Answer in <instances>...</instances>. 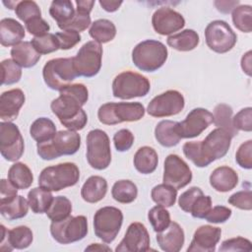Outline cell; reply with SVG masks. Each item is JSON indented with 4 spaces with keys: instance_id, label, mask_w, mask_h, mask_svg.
<instances>
[{
    "instance_id": "obj_1",
    "label": "cell",
    "mask_w": 252,
    "mask_h": 252,
    "mask_svg": "<svg viewBox=\"0 0 252 252\" xmlns=\"http://www.w3.org/2000/svg\"><path fill=\"white\" fill-rule=\"evenodd\" d=\"M89 98V91L84 84L69 85L60 91L57 98L50 104L52 112L60 123L68 130L79 131L84 129L88 116L82 108Z\"/></svg>"
},
{
    "instance_id": "obj_2",
    "label": "cell",
    "mask_w": 252,
    "mask_h": 252,
    "mask_svg": "<svg viewBox=\"0 0 252 252\" xmlns=\"http://www.w3.org/2000/svg\"><path fill=\"white\" fill-rule=\"evenodd\" d=\"M81 146V136L77 131L60 130L46 142L37 143V155L44 160H52L61 156L76 154Z\"/></svg>"
},
{
    "instance_id": "obj_3",
    "label": "cell",
    "mask_w": 252,
    "mask_h": 252,
    "mask_svg": "<svg viewBox=\"0 0 252 252\" xmlns=\"http://www.w3.org/2000/svg\"><path fill=\"white\" fill-rule=\"evenodd\" d=\"M80 179V170L74 162H62L43 168L38 176V185L57 192L74 186Z\"/></svg>"
},
{
    "instance_id": "obj_4",
    "label": "cell",
    "mask_w": 252,
    "mask_h": 252,
    "mask_svg": "<svg viewBox=\"0 0 252 252\" xmlns=\"http://www.w3.org/2000/svg\"><path fill=\"white\" fill-rule=\"evenodd\" d=\"M168 56L165 45L155 39L139 42L132 50L134 65L144 72H155L163 66Z\"/></svg>"
},
{
    "instance_id": "obj_5",
    "label": "cell",
    "mask_w": 252,
    "mask_h": 252,
    "mask_svg": "<svg viewBox=\"0 0 252 252\" xmlns=\"http://www.w3.org/2000/svg\"><path fill=\"white\" fill-rule=\"evenodd\" d=\"M145 107L141 102H106L97 110L100 123L115 125L122 122H135L145 115Z\"/></svg>"
},
{
    "instance_id": "obj_6",
    "label": "cell",
    "mask_w": 252,
    "mask_h": 252,
    "mask_svg": "<svg viewBox=\"0 0 252 252\" xmlns=\"http://www.w3.org/2000/svg\"><path fill=\"white\" fill-rule=\"evenodd\" d=\"M151 90V84L147 77L132 71L118 74L112 82V94L120 99H131L146 96Z\"/></svg>"
},
{
    "instance_id": "obj_7",
    "label": "cell",
    "mask_w": 252,
    "mask_h": 252,
    "mask_svg": "<svg viewBox=\"0 0 252 252\" xmlns=\"http://www.w3.org/2000/svg\"><path fill=\"white\" fill-rule=\"evenodd\" d=\"M45 85L54 91H61L76 79L72 57L54 58L45 63L42 69Z\"/></svg>"
},
{
    "instance_id": "obj_8",
    "label": "cell",
    "mask_w": 252,
    "mask_h": 252,
    "mask_svg": "<svg viewBox=\"0 0 252 252\" xmlns=\"http://www.w3.org/2000/svg\"><path fill=\"white\" fill-rule=\"evenodd\" d=\"M87 160L96 170H103L109 166L111 161L110 142L104 131L94 129L88 133Z\"/></svg>"
},
{
    "instance_id": "obj_9",
    "label": "cell",
    "mask_w": 252,
    "mask_h": 252,
    "mask_svg": "<svg viewBox=\"0 0 252 252\" xmlns=\"http://www.w3.org/2000/svg\"><path fill=\"white\" fill-rule=\"evenodd\" d=\"M123 222L121 210L106 206L97 210L94 216V234L105 243H111L120 231Z\"/></svg>"
},
{
    "instance_id": "obj_10",
    "label": "cell",
    "mask_w": 252,
    "mask_h": 252,
    "mask_svg": "<svg viewBox=\"0 0 252 252\" xmlns=\"http://www.w3.org/2000/svg\"><path fill=\"white\" fill-rule=\"evenodd\" d=\"M102 47L100 43L91 40L86 42L72 57L74 70L78 77L92 78L97 75L101 68Z\"/></svg>"
},
{
    "instance_id": "obj_11",
    "label": "cell",
    "mask_w": 252,
    "mask_h": 252,
    "mask_svg": "<svg viewBox=\"0 0 252 252\" xmlns=\"http://www.w3.org/2000/svg\"><path fill=\"white\" fill-rule=\"evenodd\" d=\"M50 233L60 244H70L87 236L88 220L85 216L68 217L60 221H51Z\"/></svg>"
},
{
    "instance_id": "obj_12",
    "label": "cell",
    "mask_w": 252,
    "mask_h": 252,
    "mask_svg": "<svg viewBox=\"0 0 252 252\" xmlns=\"http://www.w3.org/2000/svg\"><path fill=\"white\" fill-rule=\"evenodd\" d=\"M205 39L211 50L221 54L228 52L234 47L237 36L226 22L216 20L206 27Z\"/></svg>"
},
{
    "instance_id": "obj_13",
    "label": "cell",
    "mask_w": 252,
    "mask_h": 252,
    "mask_svg": "<svg viewBox=\"0 0 252 252\" xmlns=\"http://www.w3.org/2000/svg\"><path fill=\"white\" fill-rule=\"evenodd\" d=\"M232 138L224 129L216 128L203 141H198L201 155L207 165L227 154Z\"/></svg>"
},
{
    "instance_id": "obj_14",
    "label": "cell",
    "mask_w": 252,
    "mask_h": 252,
    "mask_svg": "<svg viewBox=\"0 0 252 252\" xmlns=\"http://www.w3.org/2000/svg\"><path fill=\"white\" fill-rule=\"evenodd\" d=\"M25 144L20 129L13 122L0 123V153L8 161H17L24 154Z\"/></svg>"
},
{
    "instance_id": "obj_15",
    "label": "cell",
    "mask_w": 252,
    "mask_h": 252,
    "mask_svg": "<svg viewBox=\"0 0 252 252\" xmlns=\"http://www.w3.org/2000/svg\"><path fill=\"white\" fill-rule=\"evenodd\" d=\"M184 105L183 94L178 91L168 90L155 96L150 101L147 111L153 117H168L180 113Z\"/></svg>"
},
{
    "instance_id": "obj_16",
    "label": "cell",
    "mask_w": 252,
    "mask_h": 252,
    "mask_svg": "<svg viewBox=\"0 0 252 252\" xmlns=\"http://www.w3.org/2000/svg\"><path fill=\"white\" fill-rule=\"evenodd\" d=\"M214 117L209 110L197 107L192 109L182 122H177L176 133L181 139L195 138L205 131L212 123Z\"/></svg>"
},
{
    "instance_id": "obj_17",
    "label": "cell",
    "mask_w": 252,
    "mask_h": 252,
    "mask_svg": "<svg viewBox=\"0 0 252 252\" xmlns=\"http://www.w3.org/2000/svg\"><path fill=\"white\" fill-rule=\"evenodd\" d=\"M192 180V171L189 165L177 155H168L163 165L162 181L164 184L181 189Z\"/></svg>"
},
{
    "instance_id": "obj_18",
    "label": "cell",
    "mask_w": 252,
    "mask_h": 252,
    "mask_svg": "<svg viewBox=\"0 0 252 252\" xmlns=\"http://www.w3.org/2000/svg\"><path fill=\"white\" fill-rule=\"evenodd\" d=\"M150 250V235L141 222H132L118 246L116 252H144Z\"/></svg>"
},
{
    "instance_id": "obj_19",
    "label": "cell",
    "mask_w": 252,
    "mask_h": 252,
    "mask_svg": "<svg viewBox=\"0 0 252 252\" xmlns=\"http://www.w3.org/2000/svg\"><path fill=\"white\" fill-rule=\"evenodd\" d=\"M152 25L157 33L168 35L183 29L185 19L180 13L169 7H161L153 14Z\"/></svg>"
},
{
    "instance_id": "obj_20",
    "label": "cell",
    "mask_w": 252,
    "mask_h": 252,
    "mask_svg": "<svg viewBox=\"0 0 252 252\" xmlns=\"http://www.w3.org/2000/svg\"><path fill=\"white\" fill-rule=\"evenodd\" d=\"M220 235L221 229L220 227L202 225L195 230L187 252H214Z\"/></svg>"
},
{
    "instance_id": "obj_21",
    "label": "cell",
    "mask_w": 252,
    "mask_h": 252,
    "mask_svg": "<svg viewBox=\"0 0 252 252\" xmlns=\"http://www.w3.org/2000/svg\"><path fill=\"white\" fill-rule=\"evenodd\" d=\"M1 240L0 243L7 240L6 245L0 249L1 251L10 252L13 249H26L28 248L33 239L32 231L29 226L20 225L7 230L3 224H1Z\"/></svg>"
},
{
    "instance_id": "obj_22",
    "label": "cell",
    "mask_w": 252,
    "mask_h": 252,
    "mask_svg": "<svg viewBox=\"0 0 252 252\" xmlns=\"http://www.w3.org/2000/svg\"><path fill=\"white\" fill-rule=\"evenodd\" d=\"M25 100V94L20 89H12L2 93L0 96V118L6 122L15 120Z\"/></svg>"
},
{
    "instance_id": "obj_23",
    "label": "cell",
    "mask_w": 252,
    "mask_h": 252,
    "mask_svg": "<svg viewBox=\"0 0 252 252\" xmlns=\"http://www.w3.org/2000/svg\"><path fill=\"white\" fill-rule=\"evenodd\" d=\"M157 241L162 251L178 252L185 241L184 231L177 222L170 221L165 229L157 232Z\"/></svg>"
},
{
    "instance_id": "obj_24",
    "label": "cell",
    "mask_w": 252,
    "mask_h": 252,
    "mask_svg": "<svg viewBox=\"0 0 252 252\" xmlns=\"http://www.w3.org/2000/svg\"><path fill=\"white\" fill-rule=\"evenodd\" d=\"M77 9L75 12L74 17L71 21H69L67 24L58 27L62 31H76L78 32H83L87 30L91 25V16L90 13L93 10V7L94 5V1L93 0H78L76 1Z\"/></svg>"
},
{
    "instance_id": "obj_25",
    "label": "cell",
    "mask_w": 252,
    "mask_h": 252,
    "mask_svg": "<svg viewBox=\"0 0 252 252\" xmlns=\"http://www.w3.org/2000/svg\"><path fill=\"white\" fill-rule=\"evenodd\" d=\"M238 175L236 171L226 165L219 166L210 175V184L218 192H228L236 187Z\"/></svg>"
},
{
    "instance_id": "obj_26",
    "label": "cell",
    "mask_w": 252,
    "mask_h": 252,
    "mask_svg": "<svg viewBox=\"0 0 252 252\" xmlns=\"http://www.w3.org/2000/svg\"><path fill=\"white\" fill-rule=\"evenodd\" d=\"M25 29L12 18L2 19L0 22V42L3 46H15L25 37Z\"/></svg>"
},
{
    "instance_id": "obj_27",
    "label": "cell",
    "mask_w": 252,
    "mask_h": 252,
    "mask_svg": "<svg viewBox=\"0 0 252 252\" xmlns=\"http://www.w3.org/2000/svg\"><path fill=\"white\" fill-rule=\"evenodd\" d=\"M107 192V181L105 178L93 175L90 176L82 186L81 196L88 203H97L102 200Z\"/></svg>"
},
{
    "instance_id": "obj_28",
    "label": "cell",
    "mask_w": 252,
    "mask_h": 252,
    "mask_svg": "<svg viewBox=\"0 0 252 252\" xmlns=\"http://www.w3.org/2000/svg\"><path fill=\"white\" fill-rule=\"evenodd\" d=\"M12 59L22 68H32L40 59V54L34 49L32 42L22 41L11 49Z\"/></svg>"
},
{
    "instance_id": "obj_29",
    "label": "cell",
    "mask_w": 252,
    "mask_h": 252,
    "mask_svg": "<svg viewBox=\"0 0 252 252\" xmlns=\"http://www.w3.org/2000/svg\"><path fill=\"white\" fill-rule=\"evenodd\" d=\"M134 166L142 174L153 173L158 166V157L155 149L144 146L137 150L134 156Z\"/></svg>"
},
{
    "instance_id": "obj_30",
    "label": "cell",
    "mask_w": 252,
    "mask_h": 252,
    "mask_svg": "<svg viewBox=\"0 0 252 252\" xmlns=\"http://www.w3.org/2000/svg\"><path fill=\"white\" fill-rule=\"evenodd\" d=\"M167 44L178 51H191L195 49L199 42V34L194 30H184L178 33L172 34L166 39Z\"/></svg>"
},
{
    "instance_id": "obj_31",
    "label": "cell",
    "mask_w": 252,
    "mask_h": 252,
    "mask_svg": "<svg viewBox=\"0 0 252 252\" xmlns=\"http://www.w3.org/2000/svg\"><path fill=\"white\" fill-rule=\"evenodd\" d=\"M176 124L177 122L172 120H162L157 124L155 137L161 146L171 148L178 145L181 138L176 133Z\"/></svg>"
},
{
    "instance_id": "obj_32",
    "label": "cell",
    "mask_w": 252,
    "mask_h": 252,
    "mask_svg": "<svg viewBox=\"0 0 252 252\" xmlns=\"http://www.w3.org/2000/svg\"><path fill=\"white\" fill-rule=\"evenodd\" d=\"M8 180L18 189L25 190L33 182L31 168L24 162H15L8 170Z\"/></svg>"
},
{
    "instance_id": "obj_33",
    "label": "cell",
    "mask_w": 252,
    "mask_h": 252,
    "mask_svg": "<svg viewBox=\"0 0 252 252\" xmlns=\"http://www.w3.org/2000/svg\"><path fill=\"white\" fill-rule=\"evenodd\" d=\"M55 134L56 126L54 122L47 117H39L35 119L30 127V135L37 143L49 141Z\"/></svg>"
},
{
    "instance_id": "obj_34",
    "label": "cell",
    "mask_w": 252,
    "mask_h": 252,
    "mask_svg": "<svg viewBox=\"0 0 252 252\" xmlns=\"http://www.w3.org/2000/svg\"><path fill=\"white\" fill-rule=\"evenodd\" d=\"M53 201L51 191H48L42 187L32 188L28 193V202L30 208L34 214L46 213Z\"/></svg>"
},
{
    "instance_id": "obj_35",
    "label": "cell",
    "mask_w": 252,
    "mask_h": 252,
    "mask_svg": "<svg viewBox=\"0 0 252 252\" xmlns=\"http://www.w3.org/2000/svg\"><path fill=\"white\" fill-rule=\"evenodd\" d=\"M89 33L94 41L98 43H107L115 37L116 28L111 21L107 19H98L91 25Z\"/></svg>"
},
{
    "instance_id": "obj_36",
    "label": "cell",
    "mask_w": 252,
    "mask_h": 252,
    "mask_svg": "<svg viewBox=\"0 0 252 252\" xmlns=\"http://www.w3.org/2000/svg\"><path fill=\"white\" fill-rule=\"evenodd\" d=\"M112 198L121 204H130L138 195V188L134 182L127 179L116 181L111 189Z\"/></svg>"
},
{
    "instance_id": "obj_37",
    "label": "cell",
    "mask_w": 252,
    "mask_h": 252,
    "mask_svg": "<svg viewBox=\"0 0 252 252\" xmlns=\"http://www.w3.org/2000/svg\"><path fill=\"white\" fill-rule=\"evenodd\" d=\"M29 207L30 205L28 200L23 196L18 195L11 202L0 205V213L2 217L8 220H14L26 217Z\"/></svg>"
},
{
    "instance_id": "obj_38",
    "label": "cell",
    "mask_w": 252,
    "mask_h": 252,
    "mask_svg": "<svg viewBox=\"0 0 252 252\" xmlns=\"http://www.w3.org/2000/svg\"><path fill=\"white\" fill-rule=\"evenodd\" d=\"M232 107L225 103H220L216 105L213 113V123L218 128H222L227 131L232 137L237 135L238 131L233 127L232 124Z\"/></svg>"
},
{
    "instance_id": "obj_39",
    "label": "cell",
    "mask_w": 252,
    "mask_h": 252,
    "mask_svg": "<svg viewBox=\"0 0 252 252\" xmlns=\"http://www.w3.org/2000/svg\"><path fill=\"white\" fill-rule=\"evenodd\" d=\"M75 9L73 3L69 0H54L51 2L49 8V14L53 20L56 21L57 26H63L67 24L75 15Z\"/></svg>"
},
{
    "instance_id": "obj_40",
    "label": "cell",
    "mask_w": 252,
    "mask_h": 252,
    "mask_svg": "<svg viewBox=\"0 0 252 252\" xmlns=\"http://www.w3.org/2000/svg\"><path fill=\"white\" fill-rule=\"evenodd\" d=\"M72 212V203L65 196H57L46 211V216L51 221H60L70 217Z\"/></svg>"
},
{
    "instance_id": "obj_41",
    "label": "cell",
    "mask_w": 252,
    "mask_h": 252,
    "mask_svg": "<svg viewBox=\"0 0 252 252\" xmlns=\"http://www.w3.org/2000/svg\"><path fill=\"white\" fill-rule=\"evenodd\" d=\"M151 197L156 204L169 208L172 207L176 202L177 189L164 183L158 184L152 189Z\"/></svg>"
},
{
    "instance_id": "obj_42",
    "label": "cell",
    "mask_w": 252,
    "mask_h": 252,
    "mask_svg": "<svg viewBox=\"0 0 252 252\" xmlns=\"http://www.w3.org/2000/svg\"><path fill=\"white\" fill-rule=\"evenodd\" d=\"M232 22L234 27L242 32L252 31V8L250 5H239L232 10Z\"/></svg>"
},
{
    "instance_id": "obj_43",
    "label": "cell",
    "mask_w": 252,
    "mask_h": 252,
    "mask_svg": "<svg viewBox=\"0 0 252 252\" xmlns=\"http://www.w3.org/2000/svg\"><path fill=\"white\" fill-rule=\"evenodd\" d=\"M148 220L156 232L165 229L171 221L169 212L165 209V207L160 205L155 206L149 211Z\"/></svg>"
},
{
    "instance_id": "obj_44",
    "label": "cell",
    "mask_w": 252,
    "mask_h": 252,
    "mask_svg": "<svg viewBox=\"0 0 252 252\" xmlns=\"http://www.w3.org/2000/svg\"><path fill=\"white\" fill-rule=\"evenodd\" d=\"M2 68V85H13L20 81L22 77V67L13 59H4L1 62Z\"/></svg>"
},
{
    "instance_id": "obj_45",
    "label": "cell",
    "mask_w": 252,
    "mask_h": 252,
    "mask_svg": "<svg viewBox=\"0 0 252 252\" xmlns=\"http://www.w3.org/2000/svg\"><path fill=\"white\" fill-rule=\"evenodd\" d=\"M15 13L16 16L25 24L33 18L41 17V11L38 5L36 2L31 0L18 1L15 7Z\"/></svg>"
},
{
    "instance_id": "obj_46",
    "label": "cell",
    "mask_w": 252,
    "mask_h": 252,
    "mask_svg": "<svg viewBox=\"0 0 252 252\" xmlns=\"http://www.w3.org/2000/svg\"><path fill=\"white\" fill-rule=\"evenodd\" d=\"M31 42L40 55L52 53L59 49V44L55 34L49 32L42 36H34Z\"/></svg>"
},
{
    "instance_id": "obj_47",
    "label": "cell",
    "mask_w": 252,
    "mask_h": 252,
    "mask_svg": "<svg viewBox=\"0 0 252 252\" xmlns=\"http://www.w3.org/2000/svg\"><path fill=\"white\" fill-rule=\"evenodd\" d=\"M232 124L237 131L251 132L252 131V108L249 106L239 110L232 117Z\"/></svg>"
},
{
    "instance_id": "obj_48",
    "label": "cell",
    "mask_w": 252,
    "mask_h": 252,
    "mask_svg": "<svg viewBox=\"0 0 252 252\" xmlns=\"http://www.w3.org/2000/svg\"><path fill=\"white\" fill-rule=\"evenodd\" d=\"M237 164L244 169L252 168V140L242 143L235 154Z\"/></svg>"
},
{
    "instance_id": "obj_49",
    "label": "cell",
    "mask_w": 252,
    "mask_h": 252,
    "mask_svg": "<svg viewBox=\"0 0 252 252\" xmlns=\"http://www.w3.org/2000/svg\"><path fill=\"white\" fill-rule=\"evenodd\" d=\"M212 209V199L210 196L201 194L197 197L190 209V214L196 219H205L207 214Z\"/></svg>"
},
{
    "instance_id": "obj_50",
    "label": "cell",
    "mask_w": 252,
    "mask_h": 252,
    "mask_svg": "<svg viewBox=\"0 0 252 252\" xmlns=\"http://www.w3.org/2000/svg\"><path fill=\"white\" fill-rule=\"evenodd\" d=\"M55 36L59 44V49L62 50H67L74 47L77 43L81 41L82 38L78 32L72 30L56 32Z\"/></svg>"
},
{
    "instance_id": "obj_51",
    "label": "cell",
    "mask_w": 252,
    "mask_h": 252,
    "mask_svg": "<svg viewBox=\"0 0 252 252\" xmlns=\"http://www.w3.org/2000/svg\"><path fill=\"white\" fill-rule=\"evenodd\" d=\"M220 251H251L252 250V244L251 241L241 237H233L224 240L220 249Z\"/></svg>"
},
{
    "instance_id": "obj_52",
    "label": "cell",
    "mask_w": 252,
    "mask_h": 252,
    "mask_svg": "<svg viewBox=\"0 0 252 252\" xmlns=\"http://www.w3.org/2000/svg\"><path fill=\"white\" fill-rule=\"evenodd\" d=\"M182 150H183L184 156L188 159H190L196 166H198V167L208 166L201 155L198 142H186L183 145Z\"/></svg>"
},
{
    "instance_id": "obj_53",
    "label": "cell",
    "mask_w": 252,
    "mask_h": 252,
    "mask_svg": "<svg viewBox=\"0 0 252 252\" xmlns=\"http://www.w3.org/2000/svg\"><path fill=\"white\" fill-rule=\"evenodd\" d=\"M228 203L240 210L250 211L252 209V192L251 190H241L232 194L228 198Z\"/></svg>"
},
{
    "instance_id": "obj_54",
    "label": "cell",
    "mask_w": 252,
    "mask_h": 252,
    "mask_svg": "<svg viewBox=\"0 0 252 252\" xmlns=\"http://www.w3.org/2000/svg\"><path fill=\"white\" fill-rule=\"evenodd\" d=\"M113 143L118 152H126L134 143V135L129 129H120L114 134Z\"/></svg>"
},
{
    "instance_id": "obj_55",
    "label": "cell",
    "mask_w": 252,
    "mask_h": 252,
    "mask_svg": "<svg viewBox=\"0 0 252 252\" xmlns=\"http://www.w3.org/2000/svg\"><path fill=\"white\" fill-rule=\"evenodd\" d=\"M201 194H203V191L201 190V188H199L197 186H193V187L189 188L188 190H186L185 192H183L180 195V197L178 199L179 208L186 213H190L191 206L193 205V203L195 202L197 197L200 196Z\"/></svg>"
},
{
    "instance_id": "obj_56",
    "label": "cell",
    "mask_w": 252,
    "mask_h": 252,
    "mask_svg": "<svg viewBox=\"0 0 252 252\" xmlns=\"http://www.w3.org/2000/svg\"><path fill=\"white\" fill-rule=\"evenodd\" d=\"M232 211L224 206H216L210 210L205 217L208 222L212 223H223L231 217Z\"/></svg>"
},
{
    "instance_id": "obj_57",
    "label": "cell",
    "mask_w": 252,
    "mask_h": 252,
    "mask_svg": "<svg viewBox=\"0 0 252 252\" xmlns=\"http://www.w3.org/2000/svg\"><path fill=\"white\" fill-rule=\"evenodd\" d=\"M25 25H26L27 31L34 36L45 35L48 33V32L50 30V27L47 24V22L45 20H43L41 17L33 18V19L30 20L29 22H27Z\"/></svg>"
},
{
    "instance_id": "obj_58",
    "label": "cell",
    "mask_w": 252,
    "mask_h": 252,
    "mask_svg": "<svg viewBox=\"0 0 252 252\" xmlns=\"http://www.w3.org/2000/svg\"><path fill=\"white\" fill-rule=\"evenodd\" d=\"M17 196H18V188H16L9 180L1 179V181H0V205L11 202Z\"/></svg>"
},
{
    "instance_id": "obj_59",
    "label": "cell",
    "mask_w": 252,
    "mask_h": 252,
    "mask_svg": "<svg viewBox=\"0 0 252 252\" xmlns=\"http://www.w3.org/2000/svg\"><path fill=\"white\" fill-rule=\"evenodd\" d=\"M239 1H215V6L217 7L218 11L223 14L230 13L237 5Z\"/></svg>"
},
{
    "instance_id": "obj_60",
    "label": "cell",
    "mask_w": 252,
    "mask_h": 252,
    "mask_svg": "<svg viewBox=\"0 0 252 252\" xmlns=\"http://www.w3.org/2000/svg\"><path fill=\"white\" fill-rule=\"evenodd\" d=\"M99 5L102 7L103 10L106 12L112 13L119 9V7L122 5V1H115V0H99Z\"/></svg>"
},
{
    "instance_id": "obj_61",
    "label": "cell",
    "mask_w": 252,
    "mask_h": 252,
    "mask_svg": "<svg viewBox=\"0 0 252 252\" xmlns=\"http://www.w3.org/2000/svg\"><path fill=\"white\" fill-rule=\"evenodd\" d=\"M241 68L244 73H246L249 77L252 75L251 73V51L243 54L241 58Z\"/></svg>"
},
{
    "instance_id": "obj_62",
    "label": "cell",
    "mask_w": 252,
    "mask_h": 252,
    "mask_svg": "<svg viewBox=\"0 0 252 252\" xmlns=\"http://www.w3.org/2000/svg\"><path fill=\"white\" fill-rule=\"evenodd\" d=\"M97 250L98 251H103V250L111 251V249L108 246L102 245V244H99V243H93L85 249V251H97Z\"/></svg>"
}]
</instances>
